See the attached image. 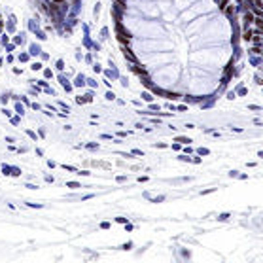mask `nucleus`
Segmentation results:
<instances>
[{
	"instance_id": "obj_1",
	"label": "nucleus",
	"mask_w": 263,
	"mask_h": 263,
	"mask_svg": "<svg viewBox=\"0 0 263 263\" xmlns=\"http://www.w3.org/2000/svg\"><path fill=\"white\" fill-rule=\"evenodd\" d=\"M252 23H254V14H252V11H246V14H244V27H252Z\"/></svg>"
},
{
	"instance_id": "obj_2",
	"label": "nucleus",
	"mask_w": 263,
	"mask_h": 263,
	"mask_svg": "<svg viewBox=\"0 0 263 263\" xmlns=\"http://www.w3.org/2000/svg\"><path fill=\"white\" fill-rule=\"evenodd\" d=\"M252 34H254V32H252V30L248 29V30H244V36H242V38H244L246 42H250V40H252Z\"/></svg>"
}]
</instances>
